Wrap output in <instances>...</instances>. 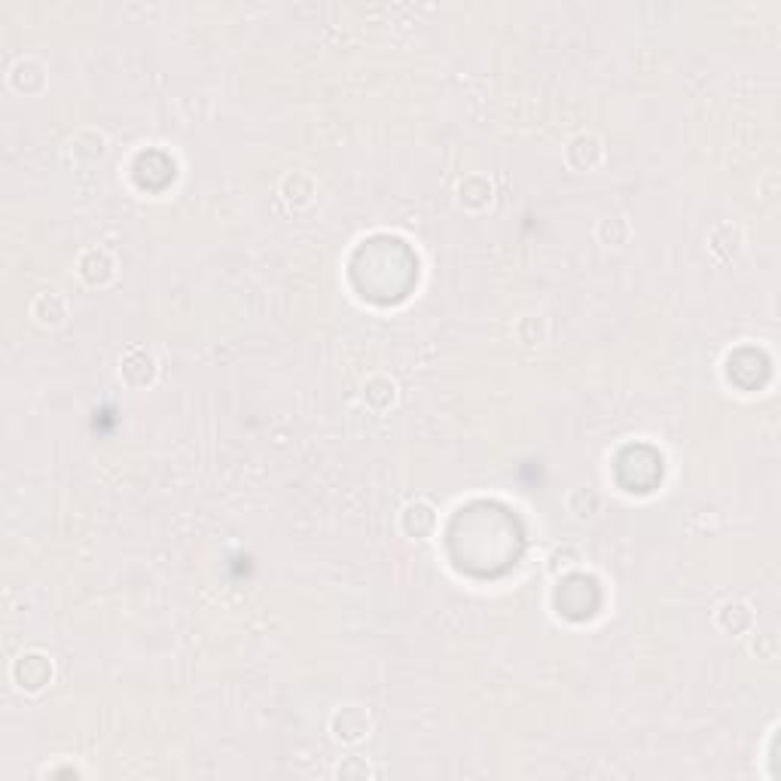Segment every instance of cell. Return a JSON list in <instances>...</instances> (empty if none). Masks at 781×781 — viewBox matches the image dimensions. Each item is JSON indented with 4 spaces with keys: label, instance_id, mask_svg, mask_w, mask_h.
Instances as JSON below:
<instances>
[{
    "label": "cell",
    "instance_id": "obj_1",
    "mask_svg": "<svg viewBox=\"0 0 781 781\" xmlns=\"http://www.w3.org/2000/svg\"><path fill=\"white\" fill-rule=\"evenodd\" d=\"M12 681H16L19 690H27V693H40L46 683L52 681V660L46 653H22L16 662H12Z\"/></svg>",
    "mask_w": 781,
    "mask_h": 781
},
{
    "label": "cell",
    "instance_id": "obj_2",
    "mask_svg": "<svg viewBox=\"0 0 781 781\" xmlns=\"http://www.w3.org/2000/svg\"><path fill=\"white\" fill-rule=\"evenodd\" d=\"M330 730H333V736L339 738V742L357 745L370 736L372 717H370V711L361 708V705H342V708H336L333 717H330Z\"/></svg>",
    "mask_w": 781,
    "mask_h": 781
},
{
    "label": "cell",
    "instance_id": "obj_3",
    "mask_svg": "<svg viewBox=\"0 0 781 781\" xmlns=\"http://www.w3.org/2000/svg\"><path fill=\"white\" fill-rule=\"evenodd\" d=\"M77 272H80V278L86 281V285L101 287V285H107V281L116 275V262L105 251V247H89V251L80 254Z\"/></svg>",
    "mask_w": 781,
    "mask_h": 781
},
{
    "label": "cell",
    "instance_id": "obj_4",
    "mask_svg": "<svg viewBox=\"0 0 781 781\" xmlns=\"http://www.w3.org/2000/svg\"><path fill=\"white\" fill-rule=\"evenodd\" d=\"M120 372H122V379H126L131 388H147V385L156 382L159 366H156V357L150 355V351L131 348V351H126V357L120 361Z\"/></svg>",
    "mask_w": 781,
    "mask_h": 781
},
{
    "label": "cell",
    "instance_id": "obj_5",
    "mask_svg": "<svg viewBox=\"0 0 781 781\" xmlns=\"http://www.w3.org/2000/svg\"><path fill=\"white\" fill-rule=\"evenodd\" d=\"M400 528L410 537H431L433 528H437V510L427 501H412L400 510Z\"/></svg>",
    "mask_w": 781,
    "mask_h": 781
},
{
    "label": "cell",
    "instance_id": "obj_6",
    "mask_svg": "<svg viewBox=\"0 0 781 781\" xmlns=\"http://www.w3.org/2000/svg\"><path fill=\"white\" fill-rule=\"evenodd\" d=\"M605 159V147H601V137L592 135V131H583V135L571 137L568 144V162L577 171H592L596 165Z\"/></svg>",
    "mask_w": 781,
    "mask_h": 781
},
{
    "label": "cell",
    "instance_id": "obj_7",
    "mask_svg": "<svg viewBox=\"0 0 781 781\" xmlns=\"http://www.w3.org/2000/svg\"><path fill=\"white\" fill-rule=\"evenodd\" d=\"M31 315L37 317V324H43V327H59L67 317V300L61 293H55V290L40 293L31 306Z\"/></svg>",
    "mask_w": 781,
    "mask_h": 781
},
{
    "label": "cell",
    "instance_id": "obj_8",
    "mask_svg": "<svg viewBox=\"0 0 781 781\" xmlns=\"http://www.w3.org/2000/svg\"><path fill=\"white\" fill-rule=\"evenodd\" d=\"M458 202L465 205V208H486L488 202H492V181L482 175H470L465 177V181L458 184Z\"/></svg>",
    "mask_w": 781,
    "mask_h": 781
},
{
    "label": "cell",
    "instance_id": "obj_9",
    "mask_svg": "<svg viewBox=\"0 0 781 781\" xmlns=\"http://www.w3.org/2000/svg\"><path fill=\"white\" fill-rule=\"evenodd\" d=\"M751 623H754V613H751L748 601H727V605H721V611H717V626L727 629L732 635L748 632Z\"/></svg>",
    "mask_w": 781,
    "mask_h": 781
},
{
    "label": "cell",
    "instance_id": "obj_10",
    "mask_svg": "<svg viewBox=\"0 0 781 781\" xmlns=\"http://www.w3.org/2000/svg\"><path fill=\"white\" fill-rule=\"evenodd\" d=\"M601 504H605V497L590 486H580L568 495V510L574 513V519H580V522L596 519V516L601 513Z\"/></svg>",
    "mask_w": 781,
    "mask_h": 781
},
{
    "label": "cell",
    "instance_id": "obj_11",
    "mask_svg": "<svg viewBox=\"0 0 781 781\" xmlns=\"http://www.w3.org/2000/svg\"><path fill=\"white\" fill-rule=\"evenodd\" d=\"M10 80L19 92H37V89H43V82H46V67L40 65L37 59H22L16 67H12Z\"/></svg>",
    "mask_w": 781,
    "mask_h": 781
},
{
    "label": "cell",
    "instance_id": "obj_12",
    "mask_svg": "<svg viewBox=\"0 0 781 781\" xmlns=\"http://www.w3.org/2000/svg\"><path fill=\"white\" fill-rule=\"evenodd\" d=\"M394 397H397V385H394L388 376H372L370 382L363 385V400L372 410H388Z\"/></svg>",
    "mask_w": 781,
    "mask_h": 781
},
{
    "label": "cell",
    "instance_id": "obj_13",
    "mask_svg": "<svg viewBox=\"0 0 781 781\" xmlns=\"http://www.w3.org/2000/svg\"><path fill=\"white\" fill-rule=\"evenodd\" d=\"M281 192H285V199L290 205H308L315 196V181L308 175H300V171H293V175H287L285 181H281Z\"/></svg>",
    "mask_w": 781,
    "mask_h": 781
},
{
    "label": "cell",
    "instance_id": "obj_14",
    "mask_svg": "<svg viewBox=\"0 0 781 781\" xmlns=\"http://www.w3.org/2000/svg\"><path fill=\"white\" fill-rule=\"evenodd\" d=\"M513 336L519 339V345H543L547 342V321L537 315H525L516 321Z\"/></svg>",
    "mask_w": 781,
    "mask_h": 781
},
{
    "label": "cell",
    "instance_id": "obj_15",
    "mask_svg": "<svg viewBox=\"0 0 781 781\" xmlns=\"http://www.w3.org/2000/svg\"><path fill=\"white\" fill-rule=\"evenodd\" d=\"M629 235H632V226H629L626 217H607L598 223V238L605 241V245L620 247L629 241Z\"/></svg>",
    "mask_w": 781,
    "mask_h": 781
}]
</instances>
